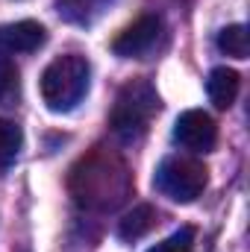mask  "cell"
I'll return each instance as SVG.
<instances>
[{
  "instance_id": "6da1fadb",
  "label": "cell",
  "mask_w": 250,
  "mask_h": 252,
  "mask_svg": "<svg viewBox=\"0 0 250 252\" xmlns=\"http://www.w3.org/2000/svg\"><path fill=\"white\" fill-rule=\"evenodd\" d=\"M91 64L80 53H65L42 70L39 91L50 112H71L88 91Z\"/></svg>"
},
{
  "instance_id": "7a4b0ae2",
  "label": "cell",
  "mask_w": 250,
  "mask_h": 252,
  "mask_svg": "<svg viewBox=\"0 0 250 252\" xmlns=\"http://www.w3.org/2000/svg\"><path fill=\"white\" fill-rule=\"evenodd\" d=\"M156 112H159V94L150 85V79L138 76V79H129L118 91L112 115H109V126L124 141H132V138L147 132Z\"/></svg>"
},
{
  "instance_id": "3957f363",
  "label": "cell",
  "mask_w": 250,
  "mask_h": 252,
  "mask_svg": "<svg viewBox=\"0 0 250 252\" xmlns=\"http://www.w3.org/2000/svg\"><path fill=\"white\" fill-rule=\"evenodd\" d=\"M209 182V170L203 167V161L191 158V156H168L162 158V164L156 167L153 185L159 193L171 196L174 202H194Z\"/></svg>"
},
{
  "instance_id": "277c9868",
  "label": "cell",
  "mask_w": 250,
  "mask_h": 252,
  "mask_svg": "<svg viewBox=\"0 0 250 252\" xmlns=\"http://www.w3.org/2000/svg\"><path fill=\"white\" fill-rule=\"evenodd\" d=\"M174 141L188 153H212L218 144V126L203 109H188L174 124Z\"/></svg>"
},
{
  "instance_id": "5b68a950",
  "label": "cell",
  "mask_w": 250,
  "mask_h": 252,
  "mask_svg": "<svg viewBox=\"0 0 250 252\" xmlns=\"http://www.w3.org/2000/svg\"><path fill=\"white\" fill-rule=\"evenodd\" d=\"M159 32H162V21H159L156 15H141L138 21H132L124 32L112 41V50H115L118 56H124V59L144 56V53L156 44Z\"/></svg>"
},
{
  "instance_id": "8992f818",
  "label": "cell",
  "mask_w": 250,
  "mask_h": 252,
  "mask_svg": "<svg viewBox=\"0 0 250 252\" xmlns=\"http://www.w3.org/2000/svg\"><path fill=\"white\" fill-rule=\"evenodd\" d=\"M47 41V30L39 21H15L0 27V53L15 56V53H33Z\"/></svg>"
},
{
  "instance_id": "52a82bcc",
  "label": "cell",
  "mask_w": 250,
  "mask_h": 252,
  "mask_svg": "<svg viewBox=\"0 0 250 252\" xmlns=\"http://www.w3.org/2000/svg\"><path fill=\"white\" fill-rule=\"evenodd\" d=\"M239 85H242L239 70L221 64V67H215V70L209 73V79H206V94H209V100H212L215 109L227 112V109L236 103V97H239Z\"/></svg>"
},
{
  "instance_id": "ba28073f",
  "label": "cell",
  "mask_w": 250,
  "mask_h": 252,
  "mask_svg": "<svg viewBox=\"0 0 250 252\" xmlns=\"http://www.w3.org/2000/svg\"><path fill=\"white\" fill-rule=\"evenodd\" d=\"M153 226H156V208L147 205V202H141V205H135L124 220L118 223V235H121L124 241H138V238H144Z\"/></svg>"
},
{
  "instance_id": "9c48e42d",
  "label": "cell",
  "mask_w": 250,
  "mask_h": 252,
  "mask_svg": "<svg viewBox=\"0 0 250 252\" xmlns=\"http://www.w3.org/2000/svg\"><path fill=\"white\" fill-rule=\"evenodd\" d=\"M112 0H59V15L71 24H91Z\"/></svg>"
},
{
  "instance_id": "30bf717a",
  "label": "cell",
  "mask_w": 250,
  "mask_h": 252,
  "mask_svg": "<svg viewBox=\"0 0 250 252\" xmlns=\"http://www.w3.org/2000/svg\"><path fill=\"white\" fill-rule=\"evenodd\" d=\"M21 144H24V132L15 121H6L0 118V170L12 167L18 153H21Z\"/></svg>"
},
{
  "instance_id": "8fae6325",
  "label": "cell",
  "mask_w": 250,
  "mask_h": 252,
  "mask_svg": "<svg viewBox=\"0 0 250 252\" xmlns=\"http://www.w3.org/2000/svg\"><path fill=\"white\" fill-rule=\"evenodd\" d=\"M218 50L233 56V59H248V27L245 24H230L218 32Z\"/></svg>"
},
{
  "instance_id": "7c38bea8",
  "label": "cell",
  "mask_w": 250,
  "mask_h": 252,
  "mask_svg": "<svg viewBox=\"0 0 250 252\" xmlns=\"http://www.w3.org/2000/svg\"><path fill=\"white\" fill-rule=\"evenodd\" d=\"M191 247H194V229L183 226L180 232H174L171 238H165L162 244L150 247L147 252H191Z\"/></svg>"
},
{
  "instance_id": "4fadbf2b",
  "label": "cell",
  "mask_w": 250,
  "mask_h": 252,
  "mask_svg": "<svg viewBox=\"0 0 250 252\" xmlns=\"http://www.w3.org/2000/svg\"><path fill=\"white\" fill-rule=\"evenodd\" d=\"M15 79H18V67H15V62H12L9 56H0V100L12 91Z\"/></svg>"
}]
</instances>
